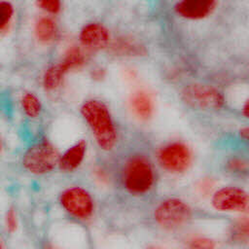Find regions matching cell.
Listing matches in <instances>:
<instances>
[{"instance_id":"cell-1","label":"cell","mask_w":249,"mask_h":249,"mask_svg":"<svg viewBox=\"0 0 249 249\" xmlns=\"http://www.w3.org/2000/svg\"><path fill=\"white\" fill-rule=\"evenodd\" d=\"M80 113L97 146L105 152L113 150L118 141V131L108 106L100 99L89 98L82 103Z\"/></svg>"},{"instance_id":"cell-2","label":"cell","mask_w":249,"mask_h":249,"mask_svg":"<svg viewBox=\"0 0 249 249\" xmlns=\"http://www.w3.org/2000/svg\"><path fill=\"white\" fill-rule=\"evenodd\" d=\"M121 181L124 190L131 195L147 194L155 184V170L152 162L142 154L130 156L123 164Z\"/></svg>"},{"instance_id":"cell-3","label":"cell","mask_w":249,"mask_h":249,"mask_svg":"<svg viewBox=\"0 0 249 249\" xmlns=\"http://www.w3.org/2000/svg\"><path fill=\"white\" fill-rule=\"evenodd\" d=\"M59 154L54 145L47 138L31 144L22 154V168L34 175H45L58 166Z\"/></svg>"},{"instance_id":"cell-4","label":"cell","mask_w":249,"mask_h":249,"mask_svg":"<svg viewBox=\"0 0 249 249\" xmlns=\"http://www.w3.org/2000/svg\"><path fill=\"white\" fill-rule=\"evenodd\" d=\"M192 216V207L178 197L163 199L154 211L156 223L167 231H174L185 226L191 220Z\"/></svg>"},{"instance_id":"cell-5","label":"cell","mask_w":249,"mask_h":249,"mask_svg":"<svg viewBox=\"0 0 249 249\" xmlns=\"http://www.w3.org/2000/svg\"><path fill=\"white\" fill-rule=\"evenodd\" d=\"M58 202L68 215L79 221L90 219L95 209L91 194L81 186H71L64 189L59 194Z\"/></svg>"},{"instance_id":"cell-6","label":"cell","mask_w":249,"mask_h":249,"mask_svg":"<svg viewBox=\"0 0 249 249\" xmlns=\"http://www.w3.org/2000/svg\"><path fill=\"white\" fill-rule=\"evenodd\" d=\"M181 98L187 105L197 109L219 110L225 105V96L218 89L198 83L185 86Z\"/></svg>"},{"instance_id":"cell-7","label":"cell","mask_w":249,"mask_h":249,"mask_svg":"<svg viewBox=\"0 0 249 249\" xmlns=\"http://www.w3.org/2000/svg\"><path fill=\"white\" fill-rule=\"evenodd\" d=\"M193 155L190 147L182 141H171L158 151V161L167 172L181 174L192 164Z\"/></svg>"},{"instance_id":"cell-8","label":"cell","mask_w":249,"mask_h":249,"mask_svg":"<svg viewBox=\"0 0 249 249\" xmlns=\"http://www.w3.org/2000/svg\"><path fill=\"white\" fill-rule=\"evenodd\" d=\"M248 202L247 192L235 186L220 188L211 196L212 206L223 212H244L248 208Z\"/></svg>"},{"instance_id":"cell-9","label":"cell","mask_w":249,"mask_h":249,"mask_svg":"<svg viewBox=\"0 0 249 249\" xmlns=\"http://www.w3.org/2000/svg\"><path fill=\"white\" fill-rule=\"evenodd\" d=\"M79 42L85 51L98 52L110 46L111 36L108 28L104 24L91 21L81 28Z\"/></svg>"},{"instance_id":"cell-10","label":"cell","mask_w":249,"mask_h":249,"mask_svg":"<svg viewBox=\"0 0 249 249\" xmlns=\"http://www.w3.org/2000/svg\"><path fill=\"white\" fill-rule=\"evenodd\" d=\"M218 2L215 0H183L174 6L175 13L186 19H203L216 10Z\"/></svg>"},{"instance_id":"cell-11","label":"cell","mask_w":249,"mask_h":249,"mask_svg":"<svg viewBox=\"0 0 249 249\" xmlns=\"http://www.w3.org/2000/svg\"><path fill=\"white\" fill-rule=\"evenodd\" d=\"M87 151L88 142L85 139L78 140L59 156L58 168L65 173L74 172L85 160Z\"/></svg>"},{"instance_id":"cell-12","label":"cell","mask_w":249,"mask_h":249,"mask_svg":"<svg viewBox=\"0 0 249 249\" xmlns=\"http://www.w3.org/2000/svg\"><path fill=\"white\" fill-rule=\"evenodd\" d=\"M128 107L137 119L140 121H148L154 115L155 101L149 91L138 89L129 96Z\"/></svg>"},{"instance_id":"cell-13","label":"cell","mask_w":249,"mask_h":249,"mask_svg":"<svg viewBox=\"0 0 249 249\" xmlns=\"http://www.w3.org/2000/svg\"><path fill=\"white\" fill-rule=\"evenodd\" d=\"M33 30L36 40L43 45L52 44L58 37V25L51 16L39 17L35 20Z\"/></svg>"},{"instance_id":"cell-14","label":"cell","mask_w":249,"mask_h":249,"mask_svg":"<svg viewBox=\"0 0 249 249\" xmlns=\"http://www.w3.org/2000/svg\"><path fill=\"white\" fill-rule=\"evenodd\" d=\"M111 52L117 55L138 56L146 53V49L140 43L128 37H119L110 43Z\"/></svg>"},{"instance_id":"cell-15","label":"cell","mask_w":249,"mask_h":249,"mask_svg":"<svg viewBox=\"0 0 249 249\" xmlns=\"http://www.w3.org/2000/svg\"><path fill=\"white\" fill-rule=\"evenodd\" d=\"M87 59L88 57L86 52L82 47L71 45L66 49L62 58L58 62L68 74L72 70L82 68L86 64Z\"/></svg>"},{"instance_id":"cell-16","label":"cell","mask_w":249,"mask_h":249,"mask_svg":"<svg viewBox=\"0 0 249 249\" xmlns=\"http://www.w3.org/2000/svg\"><path fill=\"white\" fill-rule=\"evenodd\" d=\"M66 74L59 62L50 65L43 74L42 84L44 89L48 91L57 89L62 85Z\"/></svg>"},{"instance_id":"cell-17","label":"cell","mask_w":249,"mask_h":249,"mask_svg":"<svg viewBox=\"0 0 249 249\" xmlns=\"http://www.w3.org/2000/svg\"><path fill=\"white\" fill-rule=\"evenodd\" d=\"M20 107L24 115L29 119H37L42 113V102L32 91H24L19 99Z\"/></svg>"},{"instance_id":"cell-18","label":"cell","mask_w":249,"mask_h":249,"mask_svg":"<svg viewBox=\"0 0 249 249\" xmlns=\"http://www.w3.org/2000/svg\"><path fill=\"white\" fill-rule=\"evenodd\" d=\"M15 6L9 1H0V35L7 34L15 20Z\"/></svg>"},{"instance_id":"cell-19","label":"cell","mask_w":249,"mask_h":249,"mask_svg":"<svg viewBox=\"0 0 249 249\" xmlns=\"http://www.w3.org/2000/svg\"><path fill=\"white\" fill-rule=\"evenodd\" d=\"M231 239L234 242H247L249 236V222L247 217H243L234 222L231 231Z\"/></svg>"},{"instance_id":"cell-20","label":"cell","mask_w":249,"mask_h":249,"mask_svg":"<svg viewBox=\"0 0 249 249\" xmlns=\"http://www.w3.org/2000/svg\"><path fill=\"white\" fill-rule=\"evenodd\" d=\"M226 170L231 174L241 175L245 174L248 171V162L242 157L233 156L227 160L225 164Z\"/></svg>"},{"instance_id":"cell-21","label":"cell","mask_w":249,"mask_h":249,"mask_svg":"<svg viewBox=\"0 0 249 249\" xmlns=\"http://www.w3.org/2000/svg\"><path fill=\"white\" fill-rule=\"evenodd\" d=\"M35 4L40 10L52 16L59 14L62 10V3L58 0H40Z\"/></svg>"},{"instance_id":"cell-22","label":"cell","mask_w":249,"mask_h":249,"mask_svg":"<svg viewBox=\"0 0 249 249\" xmlns=\"http://www.w3.org/2000/svg\"><path fill=\"white\" fill-rule=\"evenodd\" d=\"M4 223H5V228L7 231L10 233H14L17 231L18 227V213L14 207H10L4 217Z\"/></svg>"},{"instance_id":"cell-23","label":"cell","mask_w":249,"mask_h":249,"mask_svg":"<svg viewBox=\"0 0 249 249\" xmlns=\"http://www.w3.org/2000/svg\"><path fill=\"white\" fill-rule=\"evenodd\" d=\"M190 249H215L216 242L205 236H196L190 240L189 242Z\"/></svg>"},{"instance_id":"cell-24","label":"cell","mask_w":249,"mask_h":249,"mask_svg":"<svg viewBox=\"0 0 249 249\" xmlns=\"http://www.w3.org/2000/svg\"><path fill=\"white\" fill-rule=\"evenodd\" d=\"M214 186V182L211 178H203L197 184V190L202 195H207L211 192V189Z\"/></svg>"},{"instance_id":"cell-25","label":"cell","mask_w":249,"mask_h":249,"mask_svg":"<svg viewBox=\"0 0 249 249\" xmlns=\"http://www.w3.org/2000/svg\"><path fill=\"white\" fill-rule=\"evenodd\" d=\"M105 76H106V70L101 66H96L90 71V78L93 81L99 82V81L103 80L105 78Z\"/></svg>"},{"instance_id":"cell-26","label":"cell","mask_w":249,"mask_h":249,"mask_svg":"<svg viewBox=\"0 0 249 249\" xmlns=\"http://www.w3.org/2000/svg\"><path fill=\"white\" fill-rule=\"evenodd\" d=\"M239 134L242 138H244L245 140L248 139V135H249V130H248V127L247 126H244V127H241L239 129Z\"/></svg>"},{"instance_id":"cell-27","label":"cell","mask_w":249,"mask_h":249,"mask_svg":"<svg viewBox=\"0 0 249 249\" xmlns=\"http://www.w3.org/2000/svg\"><path fill=\"white\" fill-rule=\"evenodd\" d=\"M241 112H242V115L245 117V118H248V100H246L242 106V109H241Z\"/></svg>"},{"instance_id":"cell-28","label":"cell","mask_w":249,"mask_h":249,"mask_svg":"<svg viewBox=\"0 0 249 249\" xmlns=\"http://www.w3.org/2000/svg\"><path fill=\"white\" fill-rule=\"evenodd\" d=\"M148 249H161V248H160V247H158V246H151V247H149Z\"/></svg>"},{"instance_id":"cell-29","label":"cell","mask_w":249,"mask_h":249,"mask_svg":"<svg viewBox=\"0 0 249 249\" xmlns=\"http://www.w3.org/2000/svg\"><path fill=\"white\" fill-rule=\"evenodd\" d=\"M0 249H4V248H3V245H2V242H1V240H0Z\"/></svg>"},{"instance_id":"cell-30","label":"cell","mask_w":249,"mask_h":249,"mask_svg":"<svg viewBox=\"0 0 249 249\" xmlns=\"http://www.w3.org/2000/svg\"><path fill=\"white\" fill-rule=\"evenodd\" d=\"M2 151V144H1V140H0V153Z\"/></svg>"},{"instance_id":"cell-31","label":"cell","mask_w":249,"mask_h":249,"mask_svg":"<svg viewBox=\"0 0 249 249\" xmlns=\"http://www.w3.org/2000/svg\"><path fill=\"white\" fill-rule=\"evenodd\" d=\"M47 249H55V248H53V247H52V246H50V247H48Z\"/></svg>"}]
</instances>
